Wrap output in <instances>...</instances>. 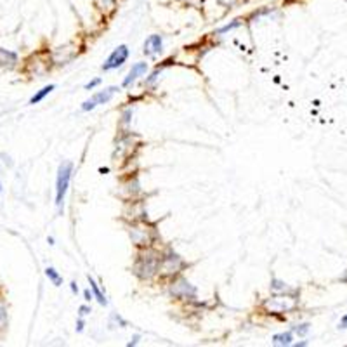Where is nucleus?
<instances>
[{
  "label": "nucleus",
  "instance_id": "nucleus-1",
  "mask_svg": "<svg viewBox=\"0 0 347 347\" xmlns=\"http://www.w3.org/2000/svg\"><path fill=\"white\" fill-rule=\"evenodd\" d=\"M158 264H160V255L153 250H146L137 255L136 264H134V273L141 280H148V278L155 276L158 273Z\"/></svg>",
  "mask_w": 347,
  "mask_h": 347
},
{
  "label": "nucleus",
  "instance_id": "nucleus-2",
  "mask_svg": "<svg viewBox=\"0 0 347 347\" xmlns=\"http://www.w3.org/2000/svg\"><path fill=\"white\" fill-rule=\"evenodd\" d=\"M73 174V163L71 162H63L57 169V177H56V207L63 208L64 198L69 188V181H71Z\"/></svg>",
  "mask_w": 347,
  "mask_h": 347
},
{
  "label": "nucleus",
  "instance_id": "nucleus-3",
  "mask_svg": "<svg viewBox=\"0 0 347 347\" xmlns=\"http://www.w3.org/2000/svg\"><path fill=\"white\" fill-rule=\"evenodd\" d=\"M182 268H184V261H182L175 252L169 250L167 254L160 255L158 273H162V275H167V276L177 275Z\"/></svg>",
  "mask_w": 347,
  "mask_h": 347
},
{
  "label": "nucleus",
  "instance_id": "nucleus-4",
  "mask_svg": "<svg viewBox=\"0 0 347 347\" xmlns=\"http://www.w3.org/2000/svg\"><path fill=\"white\" fill-rule=\"evenodd\" d=\"M264 309H268L269 313L276 314V313H288L297 306L295 299L292 297H281V295H276V297H271L268 301H264Z\"/></svg>",
  "mask_w": 347,
  "mask_h": 347
},
{
  "label": "nucleus",
  "instance_id": "nucleus-5",
  "mask_svg": "<svg viewBox=\"0 0 347 347\" xmlns=\"http://www.w3.org/2000/svg\"><path fill=\"white\" fill-rule=\"evenodd\" d=\"M127 57H129V47H127V45H118L111 54H109L108 59L104 61V64L101 68H103L104 71L116 69V68H120L123 63H125Z\"/></svg>",
  "mask_w": 347,
  "mask_h": 347
},
{
  "label": "nucleus",
  "instance_id": "nucleus-6",
  "mask_svg": "<svg viewBox=\"0 0 347 347\" xmlns=\"http://www.w3.org/2000/svg\"><path fill=\"white\" fill-rule=\"evenodd\" d=\"M115 92H118V87H108V89L96 92L92 97H90V99H87L85 103L82 104V111H90V109H94L96 106L108 103V101L111 99L113 94H115Z\"/></svg>",
  "mask_w": 347,
  "mask_h": 347
},
{
  "label": "nucleus",
  "instance_id": "nucleus-7",
  "mask_svg": "<svg viewBox=\"0 0 347 347\" xmlns=\"http://www.w3.org/2000/svg\"><path fill=\"white\" fill-rule=\"evenodd\" d=\"M170 294L177 299H188V297H195L196 288L191 287L186 280L179 278V280L172 281V285H170Z\"/></svg>",
  "mask_w": 347,
  "mask_h": 347
},
{
  "label": "nucleus",
  "instance_id": "nucleus-8",
  "mask_svg": "<svg viewBox=\"0 0 347 347\" xmlns=\"http://www.w3.org/2000/svg\"><path fill=\"white\" fill-rule=\"evenodd\" d=\"M163 38L160 35H149L144 40V54L146 56H155V54L162 52Z\"/></svg>",
  "mask_w": 347,
  "mask_h": 347
},
{
  "label": "nucleus",
  "instance_id": "nucleus-9",
  "mask_svg": "<svg viewBox=\"0 0 347 347\" xmlns=\"http://www.w3.org/2000/svg\"><path fill=\"white\" fill-rule=\"evenodd\" d=\"M146 71H148V63H144V61H141V63H136L132 68H130L129 75H127L125 78H123V83H122V85H123V87H129L130 83L136 82L139 76H142Z\"/></svg>",
  "mask_w": 347,
  "mask_h": 347
},
{
  "label": "nucleus",
  "instance_id": "nucleus-10",
  "mask_svg": "<svg viewBox=\"0 0 347 347\" xmlns=\"http://www.w3.org/2000/svg\"><path fill=\"white\" fill-rule=\"evenodd\" d=\"M16 63H17V54L0 47V66L2 68H14L16 66Z\"/></svg>",
  "mask_w": 347,
  "mask_h": 347
},
{
  "label": "nucleus",
  "instance_id": "nucleus-11",
  "mask_svg": "<svg viewBox=\"0 0 347 347\" xmlns=\"http://www.w3.org/2000/svg\"><path fill=\"white\" fill-rule=\"evenodd\" d=\"M87 280H89V285H90V290H92V295H94V299H96L97 302H99L101 306H108V301H106V297H104V294L101 292V288L97 287V283H96V280H94L92 276H87Z\"/></svg>",
  "mask_w": 347,
  "mask_h": 347
},
{
  "label": "nucleus",
  "instance_id": "nucleus-12",
  "mask_svg": "<svg viewBox=\"0 0 347 347\" xmlns=\"http://www.w3.org/2000/svg\"><path fill=\"white\" fill-rule=\"evenodd\" d=\"M292 341H294V334H292V332L278 334L273 337V344L275 346H292Z\"/></svg>",
  "mask_w": 347,
  "mask_h": 347
},
{
  "label": "nucleus",
  "instance_id": "nucleus-13",
  "mask_svg": "<svg viewBox=\"0 0 347 347\" xmlns=\"http://www.w3.org/2000/svg\"><path fill=\"white\" fill-rule=\"evenodd\" d=\"M54 89H56V85H54V83H50V85H45V87H43V89H40L38 92H36L35 96L30 99V104H36V103H40V101H42L45 96H49V94L52 92Z\"/></svg>",
  "mask_w": 347,
  "mask_h": 347
},
{
  "label": "nucleus",
  "instance_id": "nucleus-14",
  "mask_svg": "<svg viewBox=\"0 0 347 347\" xmlns=\"http://www.w3.org/2000/svg\"><path fill=\"white\" fill-rule=\"evenodd\" d=\"M45 276L49 278V280L52 281L56 287H61V283H63V278H61V275L54 268H47L45 269Z\"/></svg>",
  "mask_w": 347,
  "mask_h": 347
},
{
  "label": "nucleus",
  "instance_id": "nucleus-15",
  "mask_svg": "<svg viewBox=\"0 0 347 347\" xmlns=\"http://www.w3.org/2000/svg\"><path fill=\"white\" fill-rule=\"evenodd\" d=\"M271 290L273 292H287L288 287H287V283H285V281L278 280V278H273V280H271Z\"/></svg>",
  "mask_w": 347,
  "mask_h": 347
},
{
  "label": "nucleus",
  "instance_id": "nucleus-16",
  "mask_svg": "<svg viewBox=\"0 0 347 347\" xmlns=\"http://www.w3.org/2000/svg\"><path fill=\"white\" fill-rule=\"evenodd\" d=\"M292 332L297 335H301V337H304L306 334L309 332V325L308 323H302V325H295L294 328H292Z\"/></svg>",
  "mask_w": 347,
  "mask_h": 347
},
{
  "label": "nucleus",
  "instance_id": "nucleus-17",
  "mask_svg": "<svg viewBox=\"0 0 347 347\" xmlns=\"http://www.w3.org/2000/svg\"><path fill=\"white\" fill-rule=\"evenodd\" d=\"M7 323V311H5V306L0 302V328H3Z\"/></svg>",
  "mask_w": 347,
  "mask_h": 347
},
{
  "label": "nucleus",
  "instance_id": "nucleus-18",
  "mask_svg": "<svg viewBox=\"0 0 347 347\" xmlns=\"http://www.w3.org/2000/svg\"><path fill=\"white\" fill-rule=\"evenodd\" d=\"M236 26H240V23H238V21H235V23H231V24H226V26H222L221 30H219V33H226V31H231L233 28H236Z\"/></svg>",
  "mask_w": 347,
  "mask_h": 347
},
{
  "label": "nucleus",
  "instance_id": "nucleus-19",
  "mask_svg": "<svg viewBox=\"0 0 347 347\" xmlns=\"http://www.w3.org/2000/svg\"><path fill=\"white\" fill-rule=\"evenodd\" d=\"M87 314H90V308H89V306H85V304L80 306V308H78V316L83 318V316H87Z\"/></svg>",
  "mask_w": 347,
  "mask_h": 347
},
{
  "label": "nucleus",
  "instance_id": "nucleus-20",
  "mask_svg": "<svg viewBox=\"0 0 347 347\" xmlns=\"http://www.w3.org/2000/svg\"><path fill=\"white\" fill-rule=\"evenodd\" d=\"M101 83V78H96V80H92V82H89V83H85V89L87 90H90V89H94L96 85H99Z\"/></svg>",
  "mask_w": 347,
  "mask_h": 347
},
{
  "label": "nucleus",
  "instance_id": "nucleus-21",
  "mask_svg": "<svg viewBox=\"0 0 347 347\" xmlns=\"http://www.w3.org/2000/svg\"><path fill=\"white\" fill-rule=\"evenodd\" d=\"M83 297H85V301H87V302H90V301H92L94 295H92V292H90L89 288H87V290H83Z\"/></svg>",
  "mask_w": 347,
  "mask_h": 347
},
{
  "label": "nucleus",
  "instance_id": "nucleus-22",
  "mask_svg": "<svg viewBox=\"0 0 347 347\" xmlns=\"http://www.w3.org/2000/svg\"><path fill=\"white\" fill-rule=\"evenodd\" d=\"M83 327H85V321L82 318H78V321H76V332H82Z\"/></svg>",
  "mask_w": 347,
  "mask_h": 347
},
{
  "label": "nucleus",
  "instance_id": "nucleus-23",
  "mask_svg": "<svg viewBox=\"0 0 347 347\" xmlns=\"http://www.w3.org/2000/svg\"><path fill=\"white\" fill-rule=\"evenodd\" d=\"M339 328H347V314H346V316H342V320H341V325H339Z\"/></svg>",
  "mask_w": 347,
  "mask_h": 347
},
{
  "label": "nucleus",
  "instance_id": "nucleus-24",
  "mask_svg": "<svg viewBox=\"0 0 347 347\" xmlns=\"http://www.w3.org/2000/svg\"><path fill=\"white\" fill-rule=\"evenodd\" d=\"M71 292H73V294H78V287H76L75 281H73V283H71Z\"/></svg>",
  "mask_w": 347,
  "mask_h": 347
},
{
  "label": "nucleus",
  "instance_id": "nucleus-25",
  "mask_svg": "<svg viewBox=\"0 0 347 347\" xmlns=\"http://www.w3.org/2000/svg\"><path fill=\"white\" fill-rule=\"evenodd\" d=\"M341 281H342V283H347V271L341 276Z\"/></svg>",
  "mask_w": 347,
  "mask_h": 347
},
{
  "label": "nucleus",
  "instance_id": "nucleus-26",
  "mask_svg": "<svg viewBox=\"0 0 347 347\" xmlns=\"http://www.w3.org/2000/svg\"><path fill=\"white\" fill-rule=\"evenodd\" d=\"M137 341H139V337H134V341H132V342H129V347L136 346V344H137Z\"/></svg>",
  "mask_w": 347,
  "mask_h": 347
},
{
  "label": "nucleus",
  "instance_id": "nucleus-27",
  "mask_svg": "<svg viewBox=\"0 0 347 347\" xmlns=\"http://www.w3.org/2000/svg\"><path fill=\"white\" fill-rule=\"evenodd\" d=\"M295 346H297V347H299V346L304 347V346H308V342H299V344H295Z\"/></svg>",
  "mask_w": 347,
  "mask_h": 347
},
{
  "label": "nucleus",
  "instance_id": "nucleus-28",
  "mask_svg": "<svg viewBox=\"0 0 347 347\" xmlns=\"http://www.w3.org/2000/svg\"><path fill=\"white\" fill-rule=\"evenodd\" d=\"M0 193H2V186H0Z\"/></svg>",
  "mask_w": 347,
  "mask_h": 347
}]
</instances>
